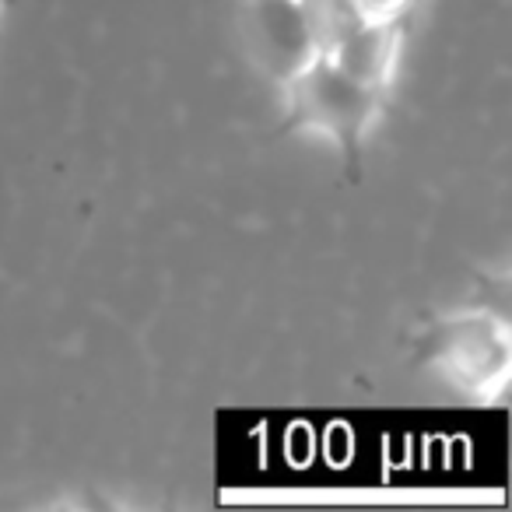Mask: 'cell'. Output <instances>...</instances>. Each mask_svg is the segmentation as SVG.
Returning <instances> with one entry per match:
<instances>
[{
	"label": "cell",
	"instance_id": "6da1fadb",
	"mask_svg": "<svg viewBox=\"0 0 512 512\" xmlns=\"http://www.w3.org/2000/svg\"><path fill=\"white\" fill-rule=\"evenodd\" d=\"M285 88L292 120L299 127L330 137L348 151H358L362 137L376 120L379 92H369L358 81H351L323 53L313 64L302 67L292 81H285Z\"/></svg>",
	"mask_w": 512,
	"mask_h": 512
},
{
	"label": "cell",
	"instance_id": "7a4b0ae2",
	"mask_svg": "<svg viewBox=\"0 0 512 512\" xmlns=\"http://www.w3.org/2000/svg\"><path fill=\"white\" fill-rule=\"evenodd\" d=\"M242 43L249 60L281 85L320 57L302 0H249L242 15Z\"/></svg>",
	"mask_w": 512,
	"mask_h": 512
},
{
	"label": "cell",
	"instance_id": "3957f363",
	"mask_svg": "<svg viewBox=\"0 0 512 512\" xmlns=\"http://www.w3.org/2000/svg\"><path fill=\"white\" fill-rule=\"evenodd\" d=\"M432 358L456 386L470 393H488L505 383L509 372V334L505 323L488 313H467L442 323L435 334Z\"/></svg>",
	"mask_w": 512,
	"mask_h": 512
},
{
	"label": "cell",
	"instance_id": "277c9868",
	"mask_svg": "<svg viewBox=\"0 0 512 512\" xmlns=\"http://www.w3.org/2000/svg\"><path fill=\"white\" fill-rule=\"evenodd\" d=\"M323 57L369 92H383L397 71L400 25H351Z\"/></svg>",
	"mask_w": 512,
	"mask_h": 512
},
{
	"label": "cell",
	"instance_id": "5b68a950",
	"mask_svg": "<svg viewBox=\"0 0 512 512\" xmlns=\"http://www.w3.org/2000/svg\"><path fill=\"white\" fill-rule=\"evenodd\" d=\"M337 4L355 25H390L400 22L411 0H337Z\"/></svg>",
	"mask_w": 512,
	"mask_h": 512
},
{
	"label": "cell",
	"instance_id": "8992f818",
	"mask_svg": "<svg viewBox=\"0 0 512 512\" xmlns=\"http://www.w3.org/2000/svg\"><path fill=\"white\" fill-rule=\"evenodd\" d=\"M0 18H4V0H0Z\"/></svg>",
	"mask_w": 512,
	"mask_h": 512
}]
</instances>
